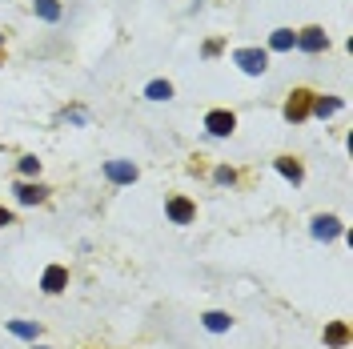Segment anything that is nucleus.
I'll return each mask as SVG.
<instances>
[{"label": "nucleus", "instance_id": "obj_1", "mask_svg": "<svg viewBox=\"0 0 353 349\" xmlns=\"http://www.w3.org/2000/svg\"><path fill=\"white\" fill-rule=\"evenodd\" d=\"M285 120L289 125H301V120H309V113H313V93L309 89H293V93L285 96Z\"/></svg>", "mask_w": 353, "mask_h": 349}, {"label": "nucleus", "instance_id": "obj_2", "mask_svg": "<svg viewBox=\"0 0 353 349\" xmlns=\"http://www.w3.org/2000/svg\"><path fill=\"white\" fill-rule=\"evenodd\" d=\"M65 289H69V265H61V261L45 265V273H41V293H48V297H61Z\"/></svg>", "mask_w": 353, "mask_h": 349}, {"label": "nucleus", "instance_id": "obj_3", "mask_svg": "<svg viewBox=\"0 0 353 349\" xmlns=\"http://www.w3.org/2000/svg\"><path fill=\"white\" fill-rule=\"evenodd\" d=\"M293 48H301V52H309V56H317V52H325V48H330V32H325L321 24H309V28L297 32V45H293Z\"/></svg>", "mask_w": 353, "mask_h": 349}, {"label": "nucleus", "instance_id": "obj_4", "mask_svg": "<svg viewBox=\"0 0 353 349\" xmlns=\"http://www.w3.org/2000/svg\"><path fill=\"white\" fill-rule=\"evenodd\" d=\"M165 217L173 221V225H193L197 221V201L193 197H169V205H165Z\"/></svg>", "mask_w": 353, "mask_h": 349}, {"label": "nucleus", "instance_id": "obj_5", "mask_svg": "<svg viewBox=\"0 0 353 349\" xmlns=\"http://www.w3.org/2000/svg\"><path fill=\"white\" fill-rule=\"evenodd\" d=\"M233 61L241 65V72H249V76H261V72L269 69V52H265V48H237Z\"/></svg>", "mask_w": 353, "mask_h": 349}, {"label": "nucleus", "instance_id": "obj_6", "mask_svg": "<svg viewBox=\"0 0 353 349\" xmlns=\"http://www.w3.org/2000/svg\"><path fill=\"white\" fill-rule=\"evenodd\" d=\"M205 129H209L213 137H233L237 116L229 113V109H209V113H205Z\"/></svg>", "mask_w": 353, "mask_h": 349}, {"label": "nucleus", "instance_id": "obj_7", "mask_svg": "<svg viewBox=\"0 0 353 349\" xmlns=\"http://www.w3.org/2000/svg\"><path fill=\"white\" fill-rule=\"evenodd\" d=\"M309 233H313L317 241H337V237L345 233V225H341V217H333V213H317Z\"/></svg>", "mask_w": 353, "mask_h": 349}, {"label": "nucleus", "instance_id": "obj_8", "mask_svg": "<svg viewBox=\"0 0 353 349\" xmlns=\"http://www.w3.org/2000/svg\"><path fill=\"white\" fill-rule=\"evenodd\" d=\"M105 177H109L113 185H133L141 173H137V165L133 161H105Z\"/></svg>", "mask_w": 353, "mask_h": 349}, {"label": "nucleus", "instance_id": "obj_9", "mask_svg": "<svg viewBox=\"0 0 353 349\" xmlns=\"http://www.w3.org/2000/svg\"><path fill=\"white\" fill-rule=\"evenodd\" d=\"M12 193H17V201H21V205H45V201H48V189L41 185V181H17Z\"/></svg>", "mask_w": 353, "mask_h": 349}, {"label": "nucleus", "instance_id": "obj_10", "mask_svg": "<svg viewBox=\"0 0 353 349\" xmlns=\"http://www.w3.org/2000/svg\"><path fill=\"white\" fill-rule=\"evenodd\" d=\"M321 341H325V349H345L350 346V321H330Z\"/></svg>", "mask_w": 353, "mask_h": 349}, {"label": "nucleus", "instance_id": "obj_11", "mask_svg": "<svg viewBox=\"0 0 353 349\" xmlns=\"http://www.w3.org/2000/svg\"><path fill=\"white\" fill-rule=\"evenodd\" d=\"M273 169L281 173L289 185H301V181H306V165L297 161V157H277V161H273Z\"/></svg>", "mask_w": 353, "mask_h": 349}, {"label": "nucleus", "instance_id": "obj_12", "mask_svg": "<svg viewBox=\"0 0 353 349\" xmlns=\"http://www.w3.org/2000/svg\"><path fill=\"white\" fill-rule=\"evenodd\" d=\"M201 326L209 329V333H229L233 329V317L225 309H209V313H201Z\"/></svg>", "mask_w": 353, "mask_h": 349}, {"label": "nucleus", "instance_id": "obj_13", "mask_svg": "<svg viewBox=\"0 0 353 349\" xmlns=\"http://www.w3.org/2000/svg\"><path fill=\"white\" fill-rule=\"evenodd\" d=\"M341 109H345V101H341V96H317V93H313V113H309V116H321V120H325V116L341 113Z\"/></svg>", "mask_w": 353, "mask_h": 349}, {"label": "nucleus", "instance_id": "obj_14", "mask_svg": "<svg viewBox=\"0 0 353 349\" xmlns=\"http://www.w3.org/2000/svg\"><path fill=\"white\" fill-rule=\"evenodd\" d=\"M4 329H8L12 337H24V341H41V326H36V321L17 317V321H4Z\"/></svg>", "mask_w": 353, "mask_h": 349}, {"label": "nucleus", "instance_id": "obj_15", "mask_svg": "<svg viewBox=\"0 0 353 349\" xmlns=\"http://www.w3.org/2000/svg\"><path fill=\"white\" fill-rule=\"evenodd\" d=\"M293 45H297V32L293 28H273L269 32V48L273 52H293Z\"/></svg>", "mask_w": 353, "mask_h": 349}, {"label": "nucleus", "instance_id": "obj_16", "mask_svg": "<svg viewBox=\"0 0 353 349\" xmlns=\"http://www.w3.org/2000/svg\"><path fill=\"white\" fill-rule=\"evenodd\" d=\"M32 12L41 17V21H61V0H32Z\"/></svg>", "mask_w": 353, "mask_h": 349}, {"label": "nucleus", "instance_id": "obj_17", "mask_svg": "<svg viewBox=\"0 0 353 349\" xmlns=\"http://www.w3.org/2000/svg\"><path fill=\"white\" fill-rule=\"evenodd\" d=\"M145 96H149V101H169V96H173V85H169V81H149V85H145Z\"/></svg>", "mask_w": 353, "mask_h": 349}, {"label": "nucleus", "instance_id": "obj_18", "mask_svg": "<svg viewBox=\"0 0 353 349\" xmlns=\"http://www.w3.org/2000/svg\"><path fill=\"white\" fill-rule=\"evenodd\" d=\"M32 177H41V161H36L32 153H24L21 157V181H32Z\"/></svg>", "mask_w": 353, "mask_h": 349}, {"label": "nucleus", "instance_id": "obj_19", "mask_svg": "<svg viewBox=\"0 0 353 349\" xmlns=\"http://www.w3.org/2000/svg\"><path fill=\"white\" fill-rule=\"evenodd\" d=\"M213 181H217V185H233L237 173L229 169V165H217V169H213Z\"/></svg>", "mask_w": 353, "mask_h": 349}, {"label": "nucleus", "instance_id": "obj_20", "mask_svg": "<svg viewBox=\"0 0 353 349\" xmlns=\"http://www.w3.org/2000/svg\"><path fill=\"white\" fill-rule=\"evenodd\" d=\"M221 48H225V41H221V36H213V41H205L201 56H205V61H213V56H221Z\"/></svg>", "mask_w": 353, "mask_h": 349}, {"label": "nucleus", "instance_id": "obj_21", "mask_svg": "<svg viewBox=\"0 0 353 349\" xmlns=\"http://www.w3.org/2000/svg\"><path fill=\"white\" fill-rule=\"evenodd\" d=\"M12 221H17V217H12V209H4V205H0V229H8Z\"/></svg>", "mask_w": 353, "mask_h": 349}, {"label": "nucleus", "instance_id": "obj_22", "mask_svg": "<svg viewBox=\"0 0 353 349\" xmlns=\"http://www.w3.org/2000/svg\"><path fill=\"white\" fill-rule=\"evenodd\" d=\"M32 349H52V346H41V341H32Z\"/></svg>", "mask_w": 353, "mask_h": 349}, {"label": "nucleus", "instance_id": "obj_23", "mask_svg": "<svg viewBox=\"0 0 353 349\" xmlns=\"http://www.w3.org/2000/svg\"><path fill=\"white\" fill-rule=\"evenodd\" d=\"M0 48H4V32H0Z\"/></svg>", "mask_w": 353, "mask_h": 349}]
</instances>
